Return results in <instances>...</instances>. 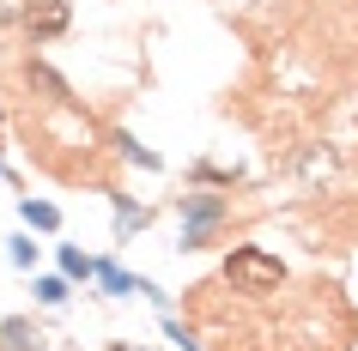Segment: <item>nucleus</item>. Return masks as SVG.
Masks as SVG:
<instances>
[{
	"mask_svg": "<svg viewBox=\"0 0 358 351\" xmlns=\"http://www.w3.org/2000/svg\"><path fill=\"white\" fill-rule=\"evenodd\" d=\"M176 212H182V248H213L219 230L231 224V200H225V194H201V188L182 194Z\"/></svg>",
	"mask_w": 358,
	"mask_h": 351,
	"instance_id": "f257e3e1",
	"label": "nucleus"
},
{
	"mask_svg": "<svg viewBox=\"0 0 358 351\" xmlns=\"http://www.w3.org/2000/svg\"><path fill=\"white\" fill-rule=\"evenodd\" d=\"M225 285H237V291H280L285 285V267L273 255H262V248H231L225 255Z\"/></svg>",
	"mask_w": 358,
	"mask_h": 351,
	"instance_id": "f03ea898",
	"label": "nucleus"
},
{
	"mask_svg": "<svg viewBox=\"0 0 358 351\" xmlns=\"http://www.w3.org/2000/svg\"><path fill=\"white\" fill-rule=\"evenodd\" d=\"M19 24H24V37H31V43L61 37V31H67V0H31Z\"/></svg>",
	"mask_w": 358,
	"mask_h": 351,
	"instance_id": "7ed1b4c3",
	"label": "nucleus"
},
{
	"mask_svg": "<svg viewBox=\"0 0 358 351\" xmlns=\"http://www.w3.org/2000/svg\"><path fill=\"white\" fill-rule=\"evenodd\" d=\"M0 351H43V333L31 321H6L0 327Z\"/></svg>",
	"mask_w": 358,
	"mask_h": 351,
	"instance_id": "20e7f679",
	"label": "nucleus"
},
{
	"mask_svg": "<svg viewBox=\"0 0 358 351\" xmlns=\"http://www.w3.org/2000/svg\"><path fill=\"white\" fill-rule=\"evenodd\" d=\"M92 273H97V260L85 255V248H73V242H61V278H67V285H73V278L85 285Z\"/></svg>",
	"mask_w": 358,
	"mask_h": 351,
	"instance_id": "39448f33",
	"label": "nucleus"
},
{
	"mask_svg": "<svg viewBox=\"0 0 358 351\" xmlns=\"http://www.w3.org/2000/svg\"><path fill=\"white\" fill-rule=\"evenodd\" d=\"M24 224H37V230H61V212L49 200H24Z\"/></svg>",
	"mask_w": 358,
	"mask_h": 351,
	"instance_id": "423d86ee",
	"label": "nucleus"
},
{
	"mask_svg": "<svg viewBox=\"0 0 358 351\" xmlns=\"http://www.w3.org/2000/svg\"><path fill=\"white\" fill-rule=\"evenodd\" d=\"M140 224H146V206L115 200V237H128V230H140Z\"/></svg>",
	"mask_w": 358,
	"mask_h": 351,
	"instance_id": "0eeeda50",
	"label": "nucleus"
},
{
	"mask_svg": "<svg viewBox=\"0 0 358 351\" xmlns=\"http://www.w3.org/2000/svg\"><path fill=\"white\" fill-rule=\"evenodd\" d=\"M37 297H43V303H67V278H61V273H43L37 278Z\"/></svg>",
	"mask_w": 358,
	"mask_h": 351,
	"instance_id": "6e6552de",
	"label": "nucleus"
},
{
	"mask_svg": "<svg viewBox=\"0 0 358 351\" xmlns=\"http://www.w3.org/2000/svg\"><path fill=\"white\" fill-rule=\"evenodd\" d=\"M164 333H170V339H176V345H182V351H201V339H194V333L182 327V321H164Z\"/></svg>",
	"mask_w": 358,
	"mask_h": 351,
	"instance_id": "1a4fd4ad",
	"label": "nucleus"
},
{
	"mask_svg": "<svg viewBox=\"0 0 358 351\" xmlns=\"http://www.w3.org/2000/svg\"><path fill=\"white\" fill-rule=\"evenodd\" d=\"M13 260H19V267H31V260H37V248H31L24 237H13Z\"/></svg>",
	"mask_w": 358,
	"mask_h": 351,
	"instance_id": "9d476101",
	"label": "nucleus"
}]
</instances>
